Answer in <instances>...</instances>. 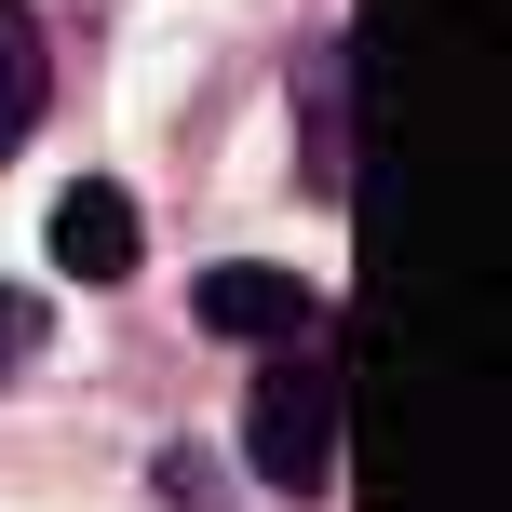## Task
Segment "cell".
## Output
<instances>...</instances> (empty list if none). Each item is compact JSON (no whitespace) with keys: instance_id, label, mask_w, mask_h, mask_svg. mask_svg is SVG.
I'll list each match as a JSON object with an SVG mask.
<instances>
[{"instance_id":"4","label":"cell","mask_w":512,"mask_h":512,"mask_svg":"<svg viewBox=\"0 0 512 512\" xmlns=\"http://www.w3.org/2000/svg\"><path fill=\"white\" fill-rule=\"evenodd\" d=\"M41 14H27V0H0V162L27 149V122H41Z\"/></svg>"},{"instance_id":"2","label":"cell","mask_w":512,"mask_h":512,"mask_svg":"<svg viewBox=\"0 0 512 512\" xmlns=\"http://www.w3.org/2000/svg\"><path fill=\"white\" fill-rule=\"evenodd\" d=\"M203 337H256V351H283V337L324 324V297H310L297 270H270V256H230V270H203Z\"/></svg>"},{"instance_id":"1","label":"cell","mask_w":512,"mask_h":512,"mask_svg":"<svg viewBox=\"0 0 512 512\" xmlns=\"http://www.w3.org/2000/svg\"><path fill=\"white\" fill-rule=\"evenodd\" d=\"M337 418H351V391H337V364H270V378L243 391V459L270 499H310L337 472Z\"/></svg>"},{"instance_id":"3","label":"cell","mask_w":512,"mask_h":512,"mask_svg":"<svg viewBox=\"0 0 512 512\" xmlns=\"http://www.w3.org/2000/svg\"><path fill=\"white\" fill-rule=\"evenodd\" d=\"M135 256H149V216H135V189L81 176L68 203H54V270H68V283H135Z\"/></svg>"},{"instance_id":"5","label":"cell","mask_w":512,"mask_h":512,"mask_svg":"<svg viewBox=\"0 0 512 512\" xmlns=\"http://www.w3.org/2000/svg\"><path fill=\"white\" fill-rule=\"evenodd\" d=\"M27 351H41V297H27V283H0V378H14Z\"/></svg>"}]
</instances>
